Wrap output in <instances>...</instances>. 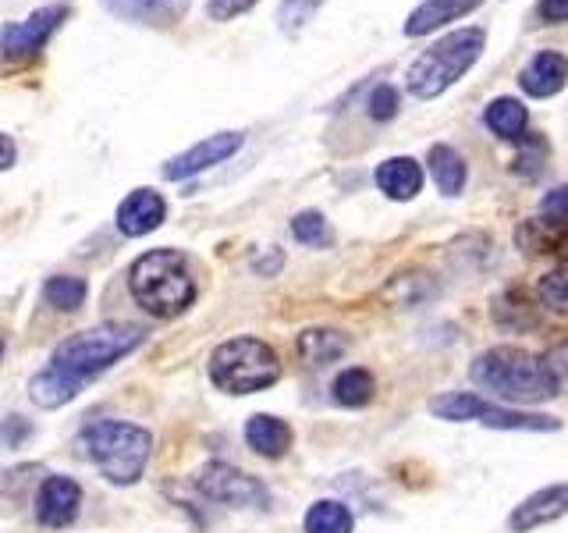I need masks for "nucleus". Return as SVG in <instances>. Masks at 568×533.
<instances>
[{
  "mask_svg": "<svg viewBox=\"0 0 568 533\" xmlns=\"http://www.w3.org/2000/svg\"><path fill=\"white\" fill-rule=\"evenodd\" d=\"M295 349H298V360L306 366H327L348 352V338L334 328H306L298 334Z\"/></svg>",
  "mask_w": 568,
  "mask_h": 533,
  "instance_id": "nucleus-19",
  "label": "nucleus"
},
{
  "mask_svg": "<svg viewBox=\"0 0 568 533\" xmlns=\"http://www.w3.org/2000/svg\"><path fill=\"white\" fill-rule=\"evenodd\" d=\"M484 405H487V399L473 395V391H448V395H437L430 402V413L448 423H469V420H479Z\"/></svg>",
  "mask_w": 568,
  "mask_h": 533,
  "instance_id": "nucleus-25",
  "label": "nucleus"
},
{
  "mask_svg": "<svg viewBox=\"0 0 568 533\" xmlns=\"http://www.w3.org/2000/svg\"><path fill=\"white\" fill-rule=\"evenodd\" d=\"M129 292L150 316H178L192 306L195 281L189 274V263L174 249H150L135 257L129 266Z\"/></svg>",
  "mask_w": 568,
  "mask_h": 533,
  "instance_id": "nucleus-2",
  "label": "nucleus"
},
{
  "mask_svg": "<svg viewBox=\"0 0 568 533\" xmlns=\"http://www.w3.org/2000/svg\"><path fill=\"white\" fill-rule=\"evenodd\" d=\"M85 381L82 378H75V373H68V370H61V366H47V370H40L36 378L29 381V399L40 405V409H61V405H68L71 399L79 395V388H82Z\"/></svg>",
  "mask_w": 568,
  "mask_h": 533,
  "instance_id": "nucleus-16",
  "label": "nucleus"
},
{
  "mask_svg": "<svg viewBox=\"0 0 568 533\" xmlns=\"http://www.w3.org/2000/svg\"><path fill=\"white\" fill-rule=\"evenodd\" d=\"M540 18L547 26H561L568 22V0H540Z\"/></svg>",
  "mask_w": 568,
  "mask_h": 533,
  "instance_id": "nucleus-36",
  "label": "nucleus"
},
{
  "mask_svg": "<svg viewBox=\"0 0 568 533\" xmlns=\"http://www.w3.org/2000/svg\"><path fill=\"white\" fill-rule=\"evenodd\" d=\"M426 278H430V274H402V278H395L387 284V299H395L398 306H419L426 295H434L430 281H426Z\"/></svg>",
  "mask_w": 568,
  "mask_h": 533,
  "instance_id": "nucleus-30",
  "label": "nucleus"
},
{
  "mask_svg": "<svg viewBox=\"0 0 568 533\" xmlns=\"http://www.w3.org/2000/svg\"><path fill=\"white\" fill-rule=\"evenodd\" d=\"M64 18H68L64 4H47V8H36L22 22H8L4 36H0L4 58H29V53L43 50L50 36L61 29Z\"/></svg>",
  "mask_w": 568,
  "mask_h": 533,
  "instance_id": "nucleus-8",
  "label": "nucleus"
},
{
  "mask_svg": "<svg viewBox=\"0 0 568 533\" xmlns=\"http://www.w3.org/2000/svg\"><path fill=\"white\" fill-rule=\"evenodd\" d=\"M100 4L114 18H124V22L135 26H153V29L178 26L189 11V0H100Z\"/></svg>",
  "mask_w": 568,
  "mask_h": 533,
  "instance_id": "nucleus-14",
  "label": "nucleus"
},
{
  "mask_svg": "<svg viewBox=\"0 0 568 533\" xmlns=\"http://www.w3.org/2000/svg\"><path fill=\"white\" fill-rule=\"evenodd\" d=\"M373 178H377V189L387 195V200H398V203L416 200V192L423 189V168H419V160H413V157L384 160Z\"/></svg>",
  "mask_w": 568,
  "mask_h": 533,
  "instance_id": "nucleus-15",
  "label": "nucleus"
},
{
  "mask_svg": "<svg viewBox=\"0 0 568 533\" xmlns=\"http://www.w3.org/2000/svg\"><path fill=\"white\" fill-rule=\"evenodd\" d=\"M82 505V487L71 476H47L40 494H36V520L50 530L75 523Z\"/></svg>",
  "mask_w": 568,
  "mask_h": 533,
  "instance_id": "nucleus-11",
  "label": "nucleus"
},
{
  "mask_svg": "<svg viewBox=\"0 0 568 533\" xmlns=\"http://www.w3.org/2000/svg\"><path fill=\"white\" fill-rule=\"evenodd\" d=\"M426 171H430L434 185L444 195H458L466 189V160H462V153L452 147H434L426 153Z\"/></svg>",
  "mask_w": 568,
  "mask_h": 533,
  "instance_id": "nucleus-22",
  "label": "nucleus"
},
{
  "mask_svg": "<svg viewBox=\"0 0 568 533\" xmlns=\"http://www.w3.org/2000/svg\"><path fill=\"white\" fill-rule=\"evenodd\" d=\"M540 224L555 231H568V185L550 189L540 200Z\"/></svg>",
  "mask_w": 568,
  "mask_h": 533,
  "instance_id": "nucleus-31",
  "label": "nucleus"
},
{
  "mask_svg": "<svg viewBox=\"0 0 568 533\" xmlns=\"http://www.w3.org/2000/svg\"><path fill=\"white\" fill-rule=\"evenodd\" d=\"M476 4H484V0H423V4L408 14L405 22V36H426L440 26L455 22V18L469 14Z\"/></svg>",
  "mask_w": 568,
  "mask_h": 533,
  "instance_id": "nucleus-18",
  "label": "nucleus"
},
{
  "mask_svg": "<svg viewBox=\"0 0 568 533\" xmlns=\"http://www.w3.org/2000/svg\"><path fill=\"white\" fill-rule=\"evenodd\" d=\"M484 121H487V129H490L497 139H505V142H523V139H526V124H529V111L523 107V100H515V97H497V100L487 103Z\"/></svg>",
  "mask_w": 568,
  "mask_h": 533,
  "instance_id": "nucleus-21",
  "label": "nucleus"
},
{
  "mask_svg": "<svg viewBox=\"0 0 568 533\" xmlns=\"http://www.w3.org/2000/svg\"><path fill=\"white\" fill-rule=\"evenodd\" d=\"M568 515V480L565 484H550V487H540L532 491L529 497H523L519 505L511 509L508 515V530L511 533H529L537 526H547Z\"/></svg>",
  "mask_w": 568,
  "mask_h": 533,
  "instance_id": "nucleus-10",
  "label": "nucleus"
},
{
  "mask_svg": "<svg viewBox=\"0 0 568 533\" xmlns=\"http://www.w3.org/2000/svg\"><path fill=\"white\" fill-rule=\"evenodd\" d=\"M0 142H4V164H0V168H14V139L11 135H0Z\"/></svg>",
  "mask_w": 568,
  "mask_h": 533,
  "instance_id": "nucleus-38",
  "label": "nucleus"
},
{
  "mask_svg": "<svg viewBox=\"0 0 568 533\" xmlns=\"http://www.w3.org/2000/svg\"><path fill=\"white\" fill-rule=\"evenodd\" d=\"M398 107H402V97H398V89L390 82H381L366 100V111H369L373 121H390L398 114Z\"/></svg>",
  "mask_w": 568,
  "mask_h": 533,
  "instance_id": "nucleus-32",
  "label": "nucleus"
},
{
  "mask_svg": "<svg viewBox=\"0 0 568 533\" xmlns=\"http://www.w3.org/2000/svg\"><path fill=\"white\" fill-rule=\"evenodd\" d=\"M476 423L494 426V431H529V434H550V431H561V420L555 416H544V413H519V409H501L487 402L484 413H479Z\"/></svg>",
  "mask_w": 568,
  "mask_h": 533,
  "instance_id": "nucleus-20",
  "label": "nucleus"
},
{
  "mask_svg": "<svg viewBox=\"0 0 568 533\" xmlns=\"http://www.w3.org/2000/svg\"><path fill=\"white\" fill-rule=\"evenodd\" d=\"M245 444L263 459H281L292 449V426L271 413H256L245 420Z\"/></svg>",
  "mask_w": 568,
  "mask_h": 533,
  "instance_id": "nucleus-17",
  "label": "nucleus"
},
{
  "mask_svg": "<svg viewBox=\"0 0 568 533\" xmlns=\"http://www.w3.org/2000/svg\"><path fill=\"white\" fill-rule=\"evenodd\" d=\"M373 391H377V381H373V373L363 370V366H348L334 378L331 384V395L337 405L345 409H363L373 402Z\"/></svg>",
  "mask_w": 568,
  "mask_h": 533,
  "instance_id": "nucleus-23",
  "label": "nucleus"
},
{
  "mask_svg": "<svg viewBox=\"0 0 568 533\" xmlns=\"http://www.w3.org/2000/svg\"><path fill=\"white\" fill-rule=\"evenodd\" d=\"M484 47H487V32L476 26L440 36L434 47H426L419 58L408 64L405 71L408 93L419 100H434L440 93H448V89L479 61Z\"/></svg>",
  "mask_w": 568,
  "mask_h": 533,
  "instance_id": "nucleus-3",
  "label": "nucleus"
},
{
  "mask_svg": "<svg viewBox=\"0 0 568 533\" xmlns=\"http://www.w3.org/2000/svg\"><path fill=\"white\" fill-rule=\"evenodd\" d=\"M195 487L206 494L210 502L235 505V509H266L271 505V491L263 487V480L248 476L245 470L231 466V462H206L195 473Z\"/></svg>",
  "mask_w": 568,
  "mask_h": 533,
  "instance_id": "nucleus-7",
  "label": "nucleus"
},
{
  "mask_svg": "<svg viewBox=\"0 0 568 533\" xmlns=\"http://www.w3.org/2000/svg\"><path fill=\"white\" fill-rule=\"evenodd\" d=\"M324 0H281L277 4V29L284 36H298L313 22V14L320 11Z\"/></svg>",
  "mask_w": 568,
  "mask_h": 533,
  "instance_id": "nucleus-27",
  "label": "nucleus"
},
{
  "mask_svg": "<svg viewBox=\"0 0 568 533\" xmlns=\"http://www.w3.org/2000/svg\"><path fill=\"white\" fill-rule=\"evenodd\" d=\"M544 366L550 373V384H555L558 395L568 391V342H558L544 352Z\"/></svg>",
  "mask_w": 568,
  "mask_h": 533,
  "instance_id": "nucleus-34",
  "label": "nucleus"
},
{
  "mask_svg": "<svg viewBox=\"0 0 568 533\" xmlns=\"http://www.w3.org/2000/svg\"><path fill=\"white\" fill-rule=\"evenodd\" d=\"M519 86L526 89L529 97L547 100V97H558L561 89L568 86V58L558 50H540L523 64L519 71Z\"/></svg>",
  "mask_w": 568,
  "mask_h": 533,
  "instance_id": "nucleus-13",
  "label": "nucleus"
},
{
  "mask_svg": "<svg viewBox=\"0 0 568 533\" xmlns=\"http://www.w3.org/2000/svg\"><path fill=\"white\" fill-rule=\"evenodd\" d=\"M469 378L476 388L490 391L501 402H547V399H558L555 384H550V373L544 366V355H532L519 345H494L487 352H479L473 366H469Z\"/></svg>",
  "mask_w": 568,
  "mask_h": 533,
  "instance_id": "nucleus-1",
  "label": "nucleus"
},
{
  "mask_svg": "<svg viewBox=\"0 0 568 533\" xmlns=\"http://www.w3.org/2000/svg\"><path fill=\"white\" fill-rule=\"evenodd\" d=\"M523 153L515 157V171H519L523 178H537L544 171V157H547V147H544V139H523L519 142Z\"/></svg>",
  "mask_w": 568,
  "mask_h": 533,
  "instance_id": "nucleus-33",
  "label": "nucleus"
},
{
  "mask_svg": "<svg viewBox=\"0 0 568 533\" xmlns=\"http://www.w3.org/2000/svg\"><path fill=\"white\" fill-rule=\"evenodd\" d=\"M302 530L306 533H352L355 530V515L348 505L324 497V502H313L302 515Z\"/></svg>",
  "mask_w": 568,
  "mask_h": 533,
  "instance_id": "nucleus-24",
  "label": "nucleus"
},
{
  "mask_svg": "<svg viewBox=\"0 0 568 533\" xmlns=\"http://www.w3.org/2000/svg\"><path fill=\"white\" fill-rule=\"evenodd\" d=\"M164 218H168V203L156 189H135L124 195L118 207V228H121V235H129V239L150 235V231L164 224Z\"/></svg>",
  "mask_w": 568,
  "mask_h": 533,
  "instance_id": "nucleus-12",
  "label": "nucleus"
},
{
  "mask_svg": "<svg viewBox=\"0 0 568 533\" xmlns=\"http://www.w3.org/2000/svg\"><path fill=\"white\" fill-rule=\"evenodd\" d=\"M248 8H256V0H210V18H217V22H231V18L245 14Z\"/></svg>",
  "mask_w": 568,
  "mask_h": 533,
  "instance_id": "nucleus-35",
  "label": "nucleus"
},
{
  "mask_svg": "<svg viewBox=\"0 0 568 533\" xmlns=\"http://www.w3.org/2000/svg\"><path fill=\"white\" fill-rule=\"evenodd\" d=\"M142 345V328L135 324H97L82 334H71L53 349V366H61L75 378L89 381L103 373L106 366H114L118 360H124L129 352H135Z\"/></svg>",
  "mask_w": 568,
  "mask_h": 533,
  "instance_id": "nucleus-6",
  "label": "nucleus"
},
{
  "mask_svg": "<svg viewBox=\"0 0 568 533\" xmlns=\"http://www.w3.org/2000/svg\"><path fill=\"white\" fill-rule=\"evenodd\" d=\"M29 434H32V426H26L22 416H8L4 420V444H8V449H18L22 438H29Z\"/></svg>",
  "mask_w": 568,
  "mask_h": 533,
  "instance_id": "nucleus-37",
  "label": "nucleus"
},
{
  "mask_svg": "<svg viewBox=\"0 0 568 533\" xmlns=\"http://www.w3.org/2000/svg\"><path fill=\"white\" fill-rule=\"evenodd\" d=\"M85 455L97 462L103 480H111L114 487H132L135 480L146 473L153 434L139 423L124 420H97L85 426L82 434Z\"/></svg>",
  "mask_w": 568,
  "mask_h": 533,
  "instance_id": "nucleus-4",
  "label": "nucleus"
},
{
  "mask_svg": "<svg viewBox=\"0 0 568 533\" xmlns=\"http://www.w3.org/2000/svg\"><path fill=\"white\" fill-rule=\"evenodd\" d=\"M537 295H540V302H544L547 310L568 316V263L555 266V271L540 278Z\"/></svg>",
  "mask_w": 568,
  "mask_h": 533,
  "instance_id": "nucleus-28",
  "label": "nucleus"
},
{
  "mask_svg": "<svg viewBox=\"0 0 568 533\" xmlns=\"http://www.w3.org/2000/svg\"><path fill=\"white\" fill-rule=\"evenodd\" d=\"M245 142L242 132H217V135H206L203 142H195V147H189L185 153L171 157L164 164V178L168 182H185V178L200 174L213 164H224L227 157H235L239 147Z\"/></svg>",
  "mask_w": 568,
  "mask_h": 533,
  "instance_id": "nucleus-9",
  "label": "nucleus"
},
{
  "mask_svg": "<svg viewBox=\"0 0 568 533\" xmlns=\"http://www.w3.org/2000/svg\"><path fill=\"white\" fill-rule=\"evenodd\" d=\"M292 235L302 245H331V224L320 210H302L292 221Z\"/></svg>",
  "mask_w": 568,
  "mask_h": 533,
  "instance_id": "nucleus-29",
  "label": "nucleus"
},
{
  "mask_svg": "<svg viewBox=\"0 0 568 533\" xmlns=\"http://www.w3.org/2000/svg\"><path fill=\"white\" fill-rule=\"evenodd\" d=\"M210 381L227 395H253L281 381L277 352L260 338H231L210 352Z\"/></svg>",
  "mask_w": 568,
  "mask_h": 533,
  "instance_id": "nucleus-5",
  "label": "nucleus"
},
{
  "mask_svg": "<svg viewBox=\"0 0 568 533\" xmlns=\"http://www.w3.org/2000/svg\"><path fill=\"white\" fill-rule=\"evenodd\" d=\"M43 295L53 310H61V313H75L85 295H89V284L82 278H71V274H53L47 284H43Z\"/></svg>",
  "mask_w": 568,
  "mask_h": 533,
  "instance_id": "nucleus-26",
  "label": "nucleus"
}]
</instances>
